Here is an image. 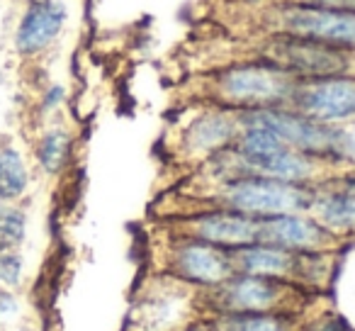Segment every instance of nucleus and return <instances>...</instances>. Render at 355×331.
I'll list each match as a JSON object with an SVG mask.
<instances>
[{"mask_svg": "<svg viewBox=\"0 0 355 331\" xmlns=\"http://www.w3.org/2000/svg\"><path fill=\"white\" fill-rule=\"evenodd\" d=\"M190 200L195 203V207H217L263 219L275 217V214L309 212L311 200H314V185H295L261 178V176H241V178L198 188V193L190 195Z\"/></svg>", "mask_w": 355, "mask_h": 331, "instance_id": "7ed1b4c3", "label": "nucleus"}, {"mask_svg": "<svg viewBox=\"0 0 355 331\" xmlns=\"http://www.w3.org/2000/svg\"><path fill=\"white\" fill-rule=\"evenodd\" d=\"M309 214L343 241L355 237V171H338L316 183Z\"/></svg>", "mask_w": 355, "mask_h": 331, "instance_id": "9b49d317", "label": "nucleus"}, {"mask_svg": "<svg viewBox=\"0 0 355 331\" xmlns=\"http://www.w3.org/2000/svg\"><path fill=\"white\" fill-rule=\"evenodd\" d=\"M30 173L20 151L12 146L0 148V200H17L27 190Z\"/></svg>", "mask_w": 355, "mask_h": 331, "instance_id": "4468645a", "label": "nucleus"}, {"mask_svg": "<svg viewBox=\"0 0 355 331\" xmlns=\"http://www.w3.org/2000/svg\"><path fill=\"white\" fill-rule=\"evenodd\" d=\"M306 290L285 280L234 273L209 290H195L200 316L248 314V312H300Z\"/></svg>", "mask_w": 355, "mask_h": 331, "instance_id": "20e7f679", "label": "nucleus"}, {"mask_svg": "<svg viewBox=\"0 0 355 331\" xmlns=\"http://www.w3.org/2000/svg\"><path fill=\"white\" fill-rule=\"evenodd\" d=\"M173 331H219V329L207 316H198L195 321H188L185 326H178V329H173Z\"/></svg>", "mask_w": 355, "mask_h": 331, "instance_id": "a211bd4d", "label": "nucleus"}, {"mask_svg": "<svg viewBox=\"0 0 355 331\" xmlns=\"http://www.w3.org/2000/svg\"><path fill=\"white\" fill-rule=\"evenodd\" d=\"M15 312H17V302H15V297H12L10 292L0 290V319H6V316L15 314Z\"/></svg>", "mask_w": 355, "mask_h": 331, "instance_id": "6ab92c4d", "label": "nucleus"}, {"mask_svg": "<svg viewBox=\"0 0 355 331\" xmlns=\"http://www.w3.org/2000/svg\"><path fill=\"white\" fill-rule=\"evenodd\" d=\"M71 134L66 129H49L44 137L37 144V158H40V166L46 171V173H59L69 163L71 156Z\"/></svg>", "mask_w": 355, "mask_h": 331, "instance_id": "2eb2a0df", "label": "nucleus"}, {"mask_svg": "<svg viewBox=\"0 0 355 331\" xmlns=\"http://www.w3.org/2000/svg\"><path fill=\"white\" fill-rule=\"evenodd\" d=\"M66 17H69V12H66L61 0H35V3H30L15 35L17 51L32 56L51 46L64 30Z\"/></svg>", "mask_w": 355, "mask_h": 331, "instance_id": "f8f14e48", "label": "nucleus"}, {"mask_svg": "<svg viewBox=\"0 0 355 331\" xmlns=\"http://www.w3.org/2000/svg\"><path fill=\"white\" fill-rule=\"evenodd\" d=\"M20 278H22V258L15 251L0 253V282L17 285Z\"/></svg>", "mask_w": 355, "mask_h": 331, "instance_id": "f3484780", "label": "nucleus"}, {"mask_svg": "<svg viewBox=\"0 0 355 331\" xmlns=\"http://www.w3.org/2000/svg\"><path fill=\"white\" fill-rule=\"evenodd\" d=\"M248 54L277 66L297 80L355 76V51L287 35H248Z\"/></svg>", "mask_w": 355, "mask_h": 331, "instance_id": "39448f33", "label": "nucleus"}, {"mask_svg": "<svg viewBox=\"0 0 355 331\" xmlns=\"http://www.w3.org/2000/svg\"><path fill=\"white\" fill-rule=\"evenodd\" d=\"M161 271L190 290H209L234 275V261L227 248L166 232L161 246Z\"/></svg>", "mask_w": 355, "mask_h": 331, "instance_id": "0eeeda50", "label": "nucleus"}, {"mask_svg": "<svg viewBox=\"0 0 355 331\" xmlns=\"http://www.w3.org/2000/svg\"><path fill=\"white\" fill-rule=\"evenodd\" d=\"M243 17L248 35H287L355 51V12L270 0L256 8H243Z\"/></svg>", "mask_w": 355, "mask_h": 331, "instance_id": "f03ea898", "label": "nucleus"}, {"mask_svg": "<svg viewBox=\"0 0 355 331\" xmlns=\"http://www.w3.org/2000/svg\"><path fill=\"white\" fill-rule=\"evenodd\" d=\"M287 108L326 124L355 122V76L297 80Z\"/></svg>", "mask_w": 355, "mask_h": 331, "instance_id": "1a4fd4ad", "label": "nucleus"}, {"mask_svg": "<svg viewBox=\"0 0 355 331\" xmlns=\"http://www.w3.org/2000/svg\"><path fill=\"white\" fill-rule=\"evenodd\" d=\"M256 244H268L285 251H338L343 239L331 234L309 212H292L258 219Z\"/></svg>", "mask_w": 355, "mask_h": 331, "instance_id": "9d476101", "label": "nucleus"}, {"mask_svg": "<svg viewBox=\"0 0 355 331\" xmlns=\"http://www.w3.org/2000/svg\"><path fill=\"white\" fill-rule=\"evenodd\" d=\"M27 217L15 207H0V253H10L25 241Z\"/></svg>", "mask_w": 355, "mask_h": 331, "instance_id": "dca6fc26", "label": "nucleus"}, {"mask_svg": "<svg viewBox=\"0 0 355 331\" xmlns=\"http://www.w3.org/2000/svg\"><path fill=\"white\" fill-rule=\"evenodd\" d=\"M239 132H241V117L236 110L195 103L193 112L178 127L173 153L178 161L195 171L214 153L232 146Z\"/></svg>", "mask_w": 355, "mask_h": 331, "instance_id": "423d86ee", "label": "nucleus"}, {"mask_svg": "<svg viewBox=\"0 0 355 331\" xmlns=\"http://www.w3.org/2000/svg\"><path fill=\"white\" fill-rule=\"evenodd\" d=\"M297 78L285 74L277 66L261 59H234L227 64L209 69L195 80L193 103L219 105V108L236 110H266L287 108L295 93Z\"/></svg>", "mask_w": 355, "mask_h": 331, "instance_id": "f257e3e1", "label": "nucleus"}, {"mask_svg": "<svg viewBox=\"0 0 355 331\" xmlns=\"http://www.w3.org/2000/svg\"><path fill=\"white\" fill-rule=\"evenodd\" d=\"M166 232L198 239V241L212 244V246L227 248V251H236V248L256 244L258 219L229 212V210L195 207L173 214L166 222Z\"/></svg>", "mask_w": 355, "mask_h": 331, "instance_id": "6e6552de", "label": "nucleus"}, {"mask_svg": "<svg viewBox=\"0 0 355 331\" xmlns=\"http://www.w3.org/2000/svg\"><path fill=\"white\" fill-rule=\"evenodd\" d=\"M219 331H302L300 312H248L207 316Z\"/></svg>", "mask_w": 355, "mask_h": 331, "instance_id": "ddd939ff", "label": "nucleus"}]
</instances>
